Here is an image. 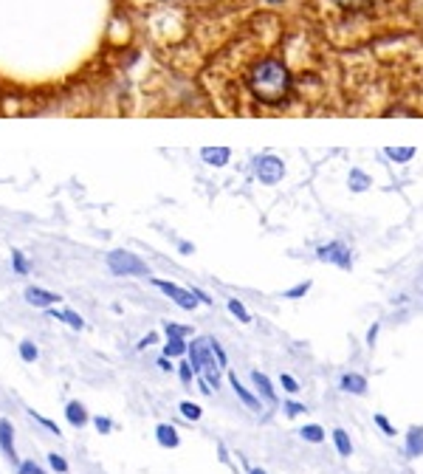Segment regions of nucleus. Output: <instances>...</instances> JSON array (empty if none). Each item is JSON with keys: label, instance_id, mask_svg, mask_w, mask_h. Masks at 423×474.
Returning a JSON list of instances; mask_svg holds the SVG:
<instances>
[{"label": "nucleus", "instance_id": "obj_1", "mask_svg": "<svg viewBox=\"0 0 423 474\" xmlns=\"http://www.w3.org/2000/svg\"><path fill=\"white\" fill-rule=\"evenodd\" d=\"M316 37L288 32L277 18L254 20L212 63L206 82L218 105L237 116L311 113L327 82Z\"/></svg>", "mask_w": 423, "mask_h": 474}, {"label": "nucleus", "instance_id": "obj_2", "mask_svg": "<svg viewBox=\"0 0 423 474\" xmlns=\"http://www.w3.org/2000/svg\"><path fill=\"white\" fill-rule=\"evenodd\" d=\"M412 0H302L311 32L333 49H361L406 29Z\"/></svg>", "mask_w": 423, "mask_h": 474}, {"label": "nucleus", "instance_id": "obj_3", "mask_svg": "<svg viewBox=\"0 0 423 474\" xmlns=\"http://www.w3.org/2000/svg\"><path fill=\"white\" fill-rule=\"evenodd\" d=\"M158 26H172L186 37H221L229 23L240 20L249 0H133Z\"/></svg>", "mask_w": 423, "mask_h": 474}, {"label": "nucleus", "instance_id": "obj_4", "mask_svg": "<svg viewBox=\"0 0 423 474\" xmlns=\"http://www.w3.org/2000/svg\"><path fill=\"white\" fill-rule=\"evenodd\" d=\"M108 266H110L113 274H150L147 263L138 260V257L130 255V252H113V255L108 257Z\"/></svg>", "mask_w": 423, "mask_h": 474}, {"label": "nucleus", "instance_id": "obj_5", "mask_svg": "<svg viewBox=\"0 0 423 474\" xmlns=\"http://www.w3.org/2000/svg\"><path fill=\"white\" fill-rule=\"evenodd\" d=\"M150 283H152L158 291H164V294H167L175 305H181L183 311H192V308L200 302L192 291H186V288H181V286H175V283H167V280H150Z\"/></svg>", "mask_w": 423, "mask_h": 474}, {"label": "nucleus", "instance_id": "obj_6", "mask_svg": "<svg viewBox=\"0 0 423 474\" xmlns=\"http://www.w3.org/2000/svg\"><path fill=\"white\" fill-rule=\"evenodd\" d=\"M257 175H260L263 184H277V181H282L285 167L277 155H260L257 158Z\"/></svg>", "mask_w": 423, "mask_h": 474}, {"label": "nucleus", "instance_id": "obj_7", "mask_svg": "<svg viewBox=\"0 0 423 474\" xmlns=\"http://www.w3.org/2000/svg\"><path fill=\"white\" fill-rule=\"evenodd\" d=\"M0 449H4V454H6L9 460L18 463V451H15V426H12V421H6V418H0Z\"/></svg>", "mask_w": 423, "mask_h": 474}, {"label": "nucleus", "instance_id": "obj_8", "mask_svg": "<svg viewBox=\"0 0 423 474\" xmlns=\"http://www.w3.org/2000/svg\"><path fill=\"white\" fill-rule=\"evenodd\" d=\"M319 260H333L341 269H350V252L341 243H330L325 249H319Z\"/></svg>", "mask_w": 423, "mask_h": 474}, {"label": "nucleus", "instance_id": "obj_9", "mask_svg": "<svg viewBox=\"0 0 423 474\" xmlns=\"http://www.w3.org/2000/svg\"><path fill=\"white\" fill-rule=\"evenodd\" d=\"M26 300L37 308H51L60 302V294H51V291H43V288H26Z\"/></svg>", "mask_w": 423, "mask_h": 474}, {"label": "nucleus", "instance_id": "obj_10", "mask_svg": "<svg viewBox=\"0 0 423 474\" xmlns=\"http://www.w3.org/2000/svg\"><path fill=\"white\" fill-rule=\"evenodd\" d=\"M229 384H232V390H235V395L249 406V409H260V398L254 395V392H249L243 384H240V378H237V373H229Z\"/></svg>", "mask_w": 423, "mask_h": 474}, {"label": "nucleus", "instance_id": "obj_11", "mask_svg": "<svg viewBox=\"0 0 423 474\" xmlns=\"http://www.w3.org/2000/svg\"><path fill=\"white\" fill-rule=\"evenodd\" d=\"M200 155H203V161H209L212 167H223V164L232 158V150H229V147H203Z\"/></svg>", "mask_w": 423, "mask_h": 474}, {"label": "nucleus", "instance_id": "obj_12", "mask_svg": "<svg viewBox=\"0 0 423 474\" xmlns=\"http://www.w3.org/2000/svg\"><path fill=\"white\" fill-rule=\"evenodd\" d=\"M155 437H158V443H161L164 449H175V446L181 443V437H178V432H175L172 423H158V426H155Z\"/></svg>", "mask_w": 423, "mask_h": 474}, {"label": "nucleus", "instance_id": "obj_13", "mask_svg": "<svg viewBox=\"0 0 423 474\" xmlns=\"http://www.w3.org/2000/svg\"><path fill=\"white\" fill-rule=\"evenodd\" d=\"M252 381H254V387L260 390V395H263L268 404H277V392H274V387H271V381H268V376H266V373L254 370V373H252Z\"/></svg>", "mask_w": 423, "mask_h": 474}, {"label": "nucleus", "instance_id": "obj_14", "mask_svg": "<svg viewBox=\"0 0 423 474\" xmlns=\"http://www.w3.org/2000/svg\"><path fill=\"white\" fill-rule=\"evenodd\" d=\"M406 454L409 457H420L423 454V426H412L406 435Z\"/></svg>", "mask_w": 423, "mask_h": 474}, {"label": "nucleus", "instance_id": "obj_15", "mask_svg": "<svg viewBox=\"0 0 423 474\" xmlns=\"http://www.w3.org/2000/svg\"><path fill=\"white\" fill-rule=\"evenodd\" d=\"M341 390H344V392L364 395V392H367V378H364V376H356V373H347V376H341Z\"/></svg>", "mask_w": 423, "mask_h": 474}, {"label": "nucleus", "instance_id": "obj_16", "mask_svg": "<svg viewBox=\"0 0 423 474\" xmlns=\"http://www.w3.org/2000/svg\"><path fill=\"white\" fill-rule=\"evenodd\" d=\"M65 418H68L71 426H85V423H88V409H85L79 401H71V404L65 406Z\"/></svg>", "mask_w": 423, "mask_h": 474}, {"label": "nucleus", "instance_id": "obj_17", "mask_svg": "<svg viewBox=\"0 0 423 474\" xmlns=\"http://www.w3.org/2000/svg\"><path fill=\"white\" fill-rule=\"evenodd\" d=\"M183 353H189V345L183 342V336H167L164 356H169V359H178V356H183Z\"/></svg>", "mask_w": 423, "mask_h": 474}, {"label": "nucleus", "instance_id": "obj_18", "mask_svg": "<svg viewBox=\"0 0 423 474\" xmlns=\"http://www.w3.org/2000/svg\"><path fill=\"white\" fill-rule=\"evenodd\" d=\"M333 443H336V449H339L341 457H350V454H353V443H350V435H347L344 429H333Z\"/></svg>", "mask_w": 423, "mask_h": 474}, {"label": "nucleus", "instance_id": "obj_19", "mask_svg": "<svg viewBox=\"0 0 423 474\" xmlns=\"http://www.w3.org/2000/svg\"><path fill=\"white\" fill-rule=\"evenodd\" d=\"M299 435H302L308 443H322V440H325V429H322L319 423H308V426H302V429H299Z\"/></svg>", "mask_w": 423, "mask_h": 474}, {"label": "nucleus", "instance_id": "obj_20", "mask_svg": "<svg viewBox=\"0 0 423 474\" xmlns=\"http://www.w3.org/2000/svg\"><path fill=\"white\" fill-rule=\"evenodd\" d=\"M51 316H57V319H63V322H68L74 331H82L85 328V322H82V316L79 314H74V311H51Z\"/></svg>", "mask_w": 423, "mask_h": 474}, {"label": "nucleus", "instance_id": "obj_21", "mask_svg": "<svg viewBox=\"0 0 423 474\" xmlns=\"http://www.w3.org/2000/svg\"><path fill=\"white\" fill-rule=\"evenodd\" d=\"M229 311H232V314H235L240 322H252V314L246 311V305H243L240 300H229Z\"/></svg>", "mask_w": 423, "mask_h": 474}, {"label": "nucleus", "instance_id": "obj_22", "mask_svg": "<svg viewBox=\"0 0 423 474\" xmlns=\"http://www.w3.org/2000/svg\"><path fill=\"white\" fill-rule=\"evenodd\" d=\"M386 155H389L392 161H409V158H415V147H403V150L389 147V150H386Z\"/></svg>", "mask_w": 423, "mask_h": 474}, {"label": "nucleus", "instance_id": "obj_23", "mask_svg": "<svg viewBox=\"0 0 423 474\" xmlns=\"http://www.w3.org/2000/svg\"><path fill=\"white\" fill-rule=\"evenodd\" d=\"M181 415H183V418H189V421H197L203 412H200V406H197V404H192V401H181Z\"/></svg>", "mask_w": 423, "mask_h": 474}, {"label": "nucleus", "instance_id": "obj_24", "mask_svg": "<svg viewBox=\"0 0 423 474\" xmlns=\"http://www.w3.org/2000/svg\"><path fill=\"white\" fill-rule=\"evenodd\" d=\"M20 356H23V361H37L40 350L34 347V342H20Z\"/></svg>", "mask_w": 423, "mask_h": 474}, {"label": "nucleus", "instance_id": "obj_25", "mask_svg": "<svg viewBox=\"0 0 423 474\" xmlns=\"http://www.w3.org/2000/svg\"><path fill=\"white\" fill-rule=\"evenodd\" d=\"M178 376H181V381H183V384H192V376H195L192 361H181V364H178Z\"/></svg>", "mask_w": 423, "mask_h": 474}, {"label": "nucleus", "instance_id": "obj_26", "mask_svg": "<svg viewBox=\"0 0 423 474\" xmlns=\"http://www.w3.org/2000/svg\"><path fill=\"white\" fill-rule=\"evenodd\" d=\"M350 186H353L356 192H361V189H367V175H361L358 169H353V172H350Z\"/></svg>", "mask_w": 423, "mask_h": 474}, {"label": "nucleus", "instance_id": "obj_27", "mask_svg": "<svg viewBox=\"0 0 423 474\" xmlns=\"http://www.w3.org/2000/svg\"><path fill=\"white\" fill-rule=\"evenodd\" d=\"M280 384H282V387H285V392H291V395H297V392H299L297 378H294V376H288V373H282V376H280Z\"/></svg>", "mask_w": 423, "mask_h": 474}, {"label": "nucleus", "instance_id": "obj_28", "mask_svg": "<svg viewBox=\"0 0 423 474\" xmlns=\"http://www.w3.org/2000/svg\"><path fill=\"white\" fill-rule=\"evenodd\" d=\"M48 463H51V468H54V471H60V474H65V471H68V463H65L57 451H51V454H48Z\"/></svg>", "mask_w": 423, "mask_h": 474}, {"label": "nucleus", "instance_id": "obj_29", "mask_svg": "<svg viewBox=\"0 0 423 474\" xmlns=\"http://www.w3.org/2000/svg\"><path fill=\"white\" fill-rule=\"evenodd\" d=\"M18 474H46V471H43L34 460H23V463H20V468H18Z\"/></svg>", "mask_w": 423, "mask_h": 474}, {"label": "nucleus", "instance_id": "obj_30", "mask_svg": "<svg viewBox=\"0 0 423 474\" xmlns=\"http://www.w3.org/2000/svg\"><path fill=\"white\" fill-rule=\"evenodd\" d=\"M29 415H32V418H34V421H37V423H43V426H46V429H48V432H54V435H60V426H57V423H54V421H48V418H43V415H40V412H29Z\"/></svg>", "mask_w": 423, "mask_h": 474}, {"label": "nucleus", "instance_id": "obj_31", "mask_svg": "<svg viewBox=\"0 0 423 474\" xmlns=\"http://www.w3.org/2000/svg\"><path fill=\"white\" fill-rule=\"evenodd\" d=\"M308 291H311V283H302V286H294L291 291H285V297H288V300H297V297H305Z\"/></svg>", "mask_w": 423, "mask_h": 474}, {"label": "nucleus", "instance_id": "obj_32", "mask_svg": "<svg viewBox=\"0 0 423 474\" xmlns=\"http://www.w3.org/2000/svg\"><path fill=\"white\" fill-rule=\"evenodd\" d=\"M375 423L381 426V432H384V435H389V437L395 435V426H392V423L386 421V415H381V412H378V415H375Z\"/></svg>", "mask_w": 423, "mask_h": 474}, {"label": "nucleus", "instance_id": "obj_33", "mask_svg": "<svg viewBox=\"0 0 423 474\" xmlns=\"http://www.w3.org/2000/svg\"><path fill=\"white\" fill-rule=\"evenodd\" d=\"M192 328H181V325H169L167 322V336H189Z\"/></svg>", "mask_w": 423, "mask_h": 474}, {"label": "nucleus", "instance_id": "obj_34", "mask_svg": "<svg viewBox=\"0 0 423 474\" xmlns=\"http://www.w3.org/2000/svg\"><path fill=\"white\" fill-rule=\"evenodd\" d=\"M282 406H285V412H288L291 418H297V415H302V412H305V406H302L299 401H288V404H282Z\"/></svg>", "mask_w": 423, "mask_h": 474}, {"label": "nucleus", "instance_id": "obj_35", "mask_svg": "<svg viewBox=\"0 0 423 474\" xmlns=\"http://www.w3.org/2000/svg\"><path fill=\"white\" fill-rule=\"evenodd\" d=\"M93 426H96V429H99L102 435H108V432L113 429V423H110V418H102V415H99V418H93Z\"/></svg>", "mask_w": 423, "mask_h": 474}, {"label": "nucleus", "instance_id": "obj_36", "mask_svg": "<svg viewBox=\"0 0 423 474\" xmlns=\"http://www.w3.org/2000/svg\"><path fill=\"white\" fill-rule=\"evenodd\" d=\"M212 353H215V359L221 361V367H226V364H229V361H226V353H223V347H221L215 339H212Z\"/></svg>", "mask_w": 423, "mask_h": 474}, {"label": "nucleus", "instance_id": "obj_37", "mask_svg": "<svg viewBox=\"0 0 423 474\" xmlns=\"http://www.w3.org/2000/svg\"><path fill=\"white\" fill-rule=\"evenodd\" d=\"M12 257H15V269H18L20 274H26V260H23V255H20V252H15Z\"/></svg>", "mask_w": 423, "mask_h": 474}, {"label": "nucleus", "instance_id": "obj_38", "mask_svg": "<svg viewBox=\"0 0 423 474\" xmlns=\"http://www.w3.org/2000/svg\"><path fill=\"white\" fill-rule=\"evenodd\" d=\"M155 339H158V336H155V333H147V336H144V339H141V342H138V350H144V347H150V345H152V342H155Z\"/></svg>", "mask_w": 423, "mask_h": 474}, {"label": "nucleus", "instance_id": "obj_39", "mask_svg": "<svg viewBox=\"0 0 423 474\" xmlns=\"http://www.w3.org/2000/svg\"><path fill=\"white\" fill-rule=\"evenodd\" d=\"M158 367H161V370H172V361H169V356H161V359H158Z\"/></svg>", "mask_w": 423, "mask_h": 474}, {"label": "nucleus", "instance_id": "obj_40", "mask_svg": "<svg viewBox=\"0 0 423 474\" xmlns=\"http://www.w3.org/2000/svg\"><path fill=\"white\" fill-rule=\"evenodd\" d=\"M375 336H378V325H372V328H370V333H367V342L372 345V342H375Z\"/></svg>", "mask_w": 423, "mask_h": 474}, {"label": "nucleus", "instance_id": "obj_41", "mask_svg": "<svg viewBox=\"0 0 423 474\" xmlns=\"http://www.w3.org/2000/svg\"><path fill=\"white\" fill-rule=\"evenodd\" d=\"M249 474H266V471H263V468H252Z\"/></svg>", "mask_w": 423, "mask_h": 474}]
</instances>
